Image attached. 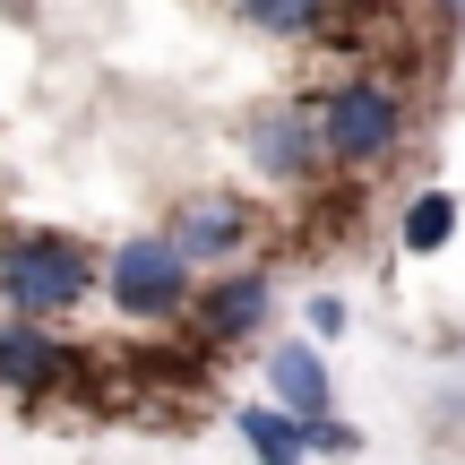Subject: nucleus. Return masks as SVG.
I'll return each mask as SVG.
<instances>
[{"label":"nucleus","mask_w":465,"mask_h":465,"mask_svg":"<svg viewBox=\"0 0 465 465\" xmlns=\"http://www.w3.org/2000/svg\"><path fill=\"white\" fill-rule=\"evenodd\" d=\"M86 284H95V259H86V242H69V232H9V242H0V302H9L17 319H35V328L78 311Z\"/></svg>","instance_id":"nucleus-1"},{"label":"nucleus","mask_w":465,"mask_h":465,"mask_svg":"<svg viewBox=\"0 0 465 465\" xmlns=\"http://www.w3.org/2000/svg\"><path fill=\"white\" fill-rule=\"evenodd\" d=\"M311 113H319V138H328L336 164H388V155L405 147V95H397V86H380V78L328 86Z\"/></svg>","instance_id":"nucleus-2"},{"label":"nucleus","mask_w":465,"mask_h":465,"mask_svg":"<svg viewBox=\"0 0 465 465\" xmlns=\"http://www.w3.org/2000/svg\"><path fill=\"white\" fill-rule=\"evenodd\" d=\"M104 284H113L121 319H173L190 311V259L173 250V232H138V242H121L113 259H104Z\"/></svg>","instance_id":"nucleus-3"},{"label":"nucleus","mask_w":465,"mask_h":465,"mask_svg":"<svg viewBox=\"0 0 465 465\" xmlns=\"http://www.w3.org/2000/svg\"><path fill=\"white\" fill-rule=\"evenodd\" d=\"M242 147H250V164H259L267 182H311V173L328 164V138H319L311 104H276V113H259Z\"/></svg>","instance_id":"nucleus-4"},{"label":"nucleus","mask_w":465,"mask_h":465,"mask_svg":"<svg viewBox=\"0 0 465 465\" xmlns=\"http://www.w3.org/2000/svg\"><path fill=\"white\" fill-rule=\"evenodd\" d=\"M69 380V345L35 319H0V388L9 397H52Z\"/></svg>","instance_id":"nucleus-5"},{"label":"nucleus","mask_w":465,"mask_h":465,"mask_svg":"<svg viewBox=\"0 0 465 465\" xmlns=\"http://www.w3.org/2000/svg\"><path fill=\"white\" fill-rule=\"evenodd\" d=\"M267 276L259 267H242V276H224V284H207L190 311H199V336L207 345H242V336H259V319H267Z\"/></svg>","instance_id":"nucleus-6"},{"label":"nucleus","mask_w":465,"mask_h":465,"mask_svg":"<svg viewBox=\"0 0 465 465\" xmlns=\"http://www.w3.org/2000/svg\"><path fill=\"white\" fill-rule=\"evenodd\" d=\"M242 242H250V207L242 199H190L182 216H173V250H182L190 267L199 259H232Z\"/></svg>","instance_id":"nucleus-7"},{"label":"nucleus","mask_w":465,"mask_h":465,"mask_svg":"<svg viewBox=\"0 0 465 465\" xmlns=\"http://www.w3.org/2000/svg\"><path fill=\"white\" fill-rule=\"evenodd\" d=\"M267 380H276V405H284L293 422H311V431L328 422L336 397H328V371H319L311 345H276V353H267Z\"/></svg>","instance_id":"nucleus-8"},{"label":"nucleus","mask_w":465,"mask_h":465,"mask_svg":"<svg viewBox=\"0 0 465 465\" xmlns=\"http://www.w3.org/2000/svg\"><path fill=\"white\" fill-rule=\"evenodd\" d=\"M232 431L250 440V457H259V465H302V457H311V422H293L284 405H242Z\"/></svg>","instance_id":"nucleus-9"},{"label":"nucleus","mask_w":465,"mask_h":465,"mask_svg":"<svg viewBox=\"0 0 465 465\" xmlns=\"http://www.w3.org/2000/svg\"><path fill=\"white\" fill-rule=\"evenodd\" d=\"M232 9H242L259 35H293V44H311V35L336 26V9H345V0H232Z\"/></svg>","instance_id":"nucleus-10"},{"label":"nucleus","mask_w":465,"mask_h":465,"mask_svg":"<svg viewBox=\"0 0 465 465\" xmlns=\"http://www.w3.org/2000/svg\"><path fill=\"white\" fill-rule=\"evenodd\" d=\"M449 232H457V199H449V190H422V199L405 207V250H414V259L449 250Z\"/></svg>","instance_id":"nucleus-11"},{"label":"nucleus","mask_w":465,"mask_h":465,"mask_svg":"<svg viewBox=\"0 0 465 465\" xmlns=\"http://www.w3.org/2000/svg\"><path fill=\"white\" fill-rule=\"evenodd\" d=\"M336 328H345V302L319 293V302H311V336H336Z\"/></svg>","instance_id":"nucleus-12"}]
</instances>
